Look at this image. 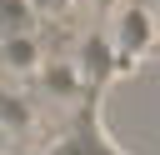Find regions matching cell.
Returning a JSON list of instances; mask_svg holds the SVG:
<instances>
[{"label": "cell", "mask_w": 160, "mask_h": 155, "mask_svg": "<svg viewBox=\"0 0 160 155\" xmlns=\"http://www.w3.org/2000/svg\"><path fill=\"white\" fill-rule=\"evenodd\" d=\"M160 40V25H155V10L150 5H125L120 15H115V30H110V45L120 50V60L130 55H140V50H150Z\"/></svg>", "instance_id": "obj_1"}, {"label": "cell", "mask_w": 160, "mask_h": 155, "mask_svg": "<svg viewBox=\"0 0 160 155\" xmlns=\"http://www.w3.org/2000/svg\"><path fill=\"white\" fill-rule=\"evenodd\" d=\"M30 25H35L30 0H0V40L5 35H30Z\"/></svg>", "instance_id": "obj_2"}, {"label": "cell", "mask_w": 160, "mask_h": 155, "mask_svg": "<svg viewBox=\"0 0 160 155\" xmlns=\"http://www.w3.org/2000/svg\"><path fill=\"white\" fill-rule=\"evenodd\" d=\"M155 50H160V45H155Z\"/></svg>", "instance_id": "obj_3"}]
</instances>
